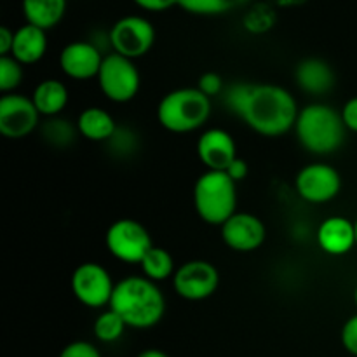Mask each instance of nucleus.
I'll use <instances>...</instances> for the list:
<instances>
[{
    "instance_id": "1",
    "label": "nucleus",
    "mask_w": 357,
    "mask_h": 357,
    "mask_svg": "<svg viewBox=\"0 0 357 357\" xmlns=\"http://www.w3.org/2000/svg\"><path fill=\"white\" fill-rule=\"evenodd\" d=\"M222 100L230 114L267 138H278L295 129L300 112L293 94L275 84H234L223 91Z\"/></svg>"
},
{
    "instance_id": "2",
    "label": "nucleus",
    "mask_w": 357,
    "mask_h": 357,
    "mask_svg": "<svg viewBox=\"0 0 357 357\" xmlns=\"http://www.w3.org/2000/svg\"><path fill=\"white\" fill-rule=\"evenodd\" d=\"M110 309L124 319L128 328L149 330L159 324L166 314V298L145 275H129L115 284Z\"/></svg>"
},
{
    "instance_id": "3",
    "label": "nucleus",
    "mask_w": 357,
    "mask_h": 357,
    "mask_svg": "<svg viewBox=\"0 0 357 357\" xmlns=\"http://www.w3.org/2000/svg\"><path fill=\"white\" fill-rule=\"evenodd\" d=\"M345 128L340 112L324 103H310L300 108L295 122V135L300 145L314 155L337 152L345 139Z\"/></svg>"
},
{
    "instance_id": "4",
    "label": "nucleus",
    "mask_w": 357,
    "mask_h": 357,
    "mask_svg": "<svg viewBox=\"0 0 357 357\" xmlns=\"http://www.w3.org/2000/svg\"><path fill=\"white\" fill-rule=\"evenodd\" d=\"M211 98L197 87H181L164 94L157 107V121L166 131L187 135L204 128L211 117Z\"/></svg>"
},
{
    "instance_id": "5",
    "label": "nucleus",
    "mask_w": 357,
    "mask_h": 357,
    "mask_svg": "<svg viewBox=\"0 0 357 357\" xmlns=\"http://www.w3.org/2000/svg\"><path fill=\"white\" fill-rule=\"evenodd\" d=\"M194 208L202 222L222 227L237 213V183L225 171H206L194 185Z\"/></svg>"
},
{
    "instance_id": "6",
    "label": "nucleus",
    "mask_w": 357,
    "mask_h": 357,
    "mask_svg": "<svg viewBox=\"0 0 357 357\" xmlns=\"http://www.w3.org/2000/svg\"><path fill=\"white\" fill-rule=\"evenodd\" d=\"M96 79L103 96L112 103H128L135 100L142 87V75L135 61L114 51L105 54Z\"/></svg>"
},
{
    "instance_id": "7",
    "label": "nucleus",
    "mask_w": 357,
    "mask_h": 357,
    "mask_svg": "<svg viewBox=\"0 0 357 357\" xmlns=\"http://www.w3.org/2000/svg\"><path fill=\"white\" fill-rule=\"evenodd\" d=\"M105 244L115 260L131 265L142 264L145 255L155 246L149 230L132 218H122L112 223L105 234Z\"/></svg>"
},
{
    "instance_id": "8",
    "label": "nucleus",
    "mask_w": 357,
    "mask_h": 357,
    "mask_svg": "<svg viewBox=\"0 0 357 357\" xmlns=\"http://www.w3.org/2000/svg\"><path fill=\"white\" fill-rule=\"evenodd\" d=\"M112 51L129 59L143 58L155 44V26L146 17L124 16L114 23L108 33Z\"/></svg>"
},
{
    "instance_id": "9",
    "label": "nucleus",
    "mask_w": 357,
    "mask_h": 357,
    "mask_svg": "<svg viewBox=\"0 0 357 357\" xmlns=\"http://www.w3.org/2000/svg\"><path fill=\"white\" fill-rule=\"evenodd\" d=\"M115 284L117 282H114L110 272L96 261L80 264L70 279L75 298L89 309L110 307Z\"/></svg>"
},
{
    "instance_id": "10",
    "label": "nucleus",
    "mask_w": 357,
    "mask_h": 357,
    "mask_svg": "<svg viewBox=\"0 0 357 357\" xmlns=\"http://www.w3.org/2000/svg\"><path fill=\"white\" fill-rule=\"evenodd\" d=\"M220 286L218 268L208 260H188L176 268L173 288L178 296L188 302H201L216 293Z\"/></svg>"
},
{
    "instance_id": "11",
    "label": "nucleus",
    "mask_w": 357,
    "mask_h": 357,
    "mask_svg": "<svg viewBox=\"0 0 357 357\" xmlns=\"http://www.w3.org/2000/svg\"><path fill=\"white\" fill-rule=\"evenodd\" d=\"M295 188L309 204H326L342 190V176L326 162H312L296 174Z\"/></svg>"
},
{
    "instance_id": "12",
    "label": "nucleus",
    "mask_w": 357,
    "mask_h": 357,
    "mask_svg": "<svg viewBox=\"0 0 357 357\" xmlns=\"http://www.w3.org/2000/svg\"><path fill=\"white\" fill-rule=\"evenodd\" d=\"M40 124V114L31 98L20 93L0 98V135L9 139H21L31 135Z\"/></svg>"
},
{
    "instance_id": "13",
    "label": "nucleus",
    "mask_w": 357,
    "mask_h": 357,
    "mask_svg": "<svg viewBox=\"0 0 357 357\" xmlns=\"http://www.w3.org/2000/svg\"><path fill=\"white\" fill-rule=\"evenodd\" d=\"M220 229L223 243L237 253L257 251L267 239L264 222L251 213H236Z\"/></svg>"
},
{
    "instance_id": "14",
    "label": "nucleus",
    "mask_w": 357,
    "mask_h": 357,
    "mask_svg": "<svg viewBox=\"0 0 357 357\" xmlns=\"http://www.w3.org/2000/svg\"><path fill=\"white\" fill-rule=\"evenodd\" d=\"M105 56L100 47L89 40H75L66 44L59 52V68L68 79L89 80L98 77Z\"/></svg>"
},
{
    "instance_id": "15",
    "label": "nucleus",
    "mask_w": 357,
    "mask_h": 357,
    "mask_svg": "<svg viewBox=\"0 0 357 357\" xmlns=\"http://www.w3.org/2000/svg\"><path fill=\"white\" fill-rule=\"evenodd\" d=\"M197 155L208 171H227L239 157L232 135L220 128L206 129L199 136Z\"/></svg>"
},
{
    "instance_id": "16",
    "label": "nucleus",
    "mask_w": 357,
    "mask_h": 357,
    "mask_svg": "<svg viewBox=\"0 0 357 357\" xmlns=\"http://www.w3.org/2000/svg\"><path fill=\"white\" fill-rule=\"evenodd\" d=\"M317 244L331 257H344L356 246L354 222L345 216H330L317 229Z\"/></svg>"
},
{
    "instance_id": "17",
    "label": "nucleus",
    "mask_w": 357,
    "mask_h": 357,
    "mask_svg": "<svg viewBox=\"0 0 357 357\" xmlns=\"http://www.w3.org/2000/svg\"><path fill=\"white\" fill-rule=\"evenodd\" d=\"M296 86L307 94L323 96L337 84V75L328 61L321 58H305L295 68Z\"/></svg>"
},
{
    "instance_id": "18",
    "label": "nucleus",
    "mask_w": 357,
    "mask_h": 357,
    "mask_svg": "<svg viewBox=\"0 0 357 357\" xmlns=\"http://www.w3.org/2000/svg\"><path fill=\"white\" fill-rule=\"evenodd\" d=\"M47 52V33L42 28L24 23L14 31L13 56L21 65H35Z\"/></svg>"
},
{
    "instance_id": "19",
    "label": "nucleus",
    "mask_w": 357,
    "mask_h": 357,
    "mask_svg": "<svg viewBox=\"0 0 357 357\" xmlns=\"http://www.w3.org/2000/svg\"><path fill=\"white\" fill-rule=\"evenodd\" d=\"M70 100L68 87L58 79H45L35 86L31 101L38 110L40 117H58L66 108Z\"/></svg>"
},
{
    "instance_id": "20",
    "label": "nucleus",
    "mask_w": 357,
    "mask_h": 357,
    "mask_svg": "<svg viewBox=\"0 0 357 357\" xmlns=\"http://www.w3.org/2000/svg\"><path fill=\"white\" fill-rule=\"evenodd\" d=\"M75 124L82 138L96 143H107L119 128L110 112L100 107L84 108Z\"/></svg>"
},
{
    "instance_id": "21",
    "label": "nucleus",
    "mask_w": 357,
    "mask_h": 357,
    "mask_svg": "<svg viewBox=\"0 0 357 357\" xmlns=\"http://www.w3.org/2000/svg\"><path fill=\"white\" fill-rule=\"evenodd\" d=\"M68 0H21V10L26 23L42 30H51L61 23Z\"/></svg>"
},
{
    "instance_id": "22",
    "label": "nucleus",
    "mask_w": 357,
    "mask_h": 357,
    "mask_svg": "<svg viewBox=\"0 0 357 357\" xmlns=\"http://www.w3.org/2000/svg\"><path fill=\"white\" fill-rule=\"evenodd\" d=\"M143 275L153 282H162L166 279L173 278L176 268H174V260L167 250L160 246H153L145 258L139 264Z\"/></svg>"
},
{
    "instance_id": "23",
    "label": "nucleus",
    "mask_w": 357,
    "mask_h": 357,
    "mask_svg": "<svg viewBox=\"0 0 357 357\" xmlns=\"http://www.w3.org/2000/svg\"><path fill=\"white\" fill-rule=\"evenodd\" d=\"M40 132L42 139L54 149H66L75 142L77 136H80L77 124L59 117V115L45 119V122H42L40 126Z\"/></svg>"
},
{
    "instance_id": "24",
    "label": "nucleus",
    "mask_w": 357,
    "mask_h": 357,
    "mask_svg": "<svg viewBox=\"0 0 357 357\" xmlns=\"http://www.w3.org/2000/svg\"><path fill=\"white\" fill-rule=\"evenodd\" d=\"M251 0H178V6L197 16H220L248 6Z\"/></svg>"
},
{
    "instance_id": "25",
    "label": "nucleus",
    "mask_w": 357,
    "mask_h": 357,
    "mask_svg": "<svg viewBox=\"0 0 357 357\" xmlns=\"http://www.w3.org/2000/svg\"><path fill=\"white\" fill-rule=\"evenodd\" d=\"M126 328H128V324L124 323V319L114 309L108 307L107 310H103L96 317L93 331L94 337L100 342H103V344H114V342H117L124 335Z\"/></svg>"
},
{
    "instance_id": "26",
    "label": "nucleus",
    "mask_w": 357,
    "mask_h": 357,
    "mask_svg": "<svg viewBox=\"0 0 357 357\" xmlns=\"http://www.w3.org/2000/svg\"><path fill=\"white\" fill-rule=\"evenodd\" d=\"M243 23L244 28H246L250 33H267V31L272 30V26L275 24V7L268 2L253 3V6L248 9V13L244 14Z\"/></svg>"
},
{
    "instance_id": "27",
    "label": "nucleus",
    "mask_w": 357,
    "mask_h": 357,
    "mask_svg": "<svg viewBox=\"0 0 357 357\" xmlns=\"http://www.w3.org/2000/svg\"><path fill=\"white\" fill-rule=\"evenodd\" d=\"M23 82V65L13 56H0V91L14 93Z\"/></svg>"
},
{
    "instance_id": "28",
    "label": "nucleus",
    "mask_w": 357,
    "mask_h": 357,
    "mask_svg": "<svg viewBox=\"0 0 357 357\" xmlns=\"http://www.w3.org/2000/svg\"><path fill=\"white\" fill-rule=\"evenodd\" d=\"M108 149L114 152V155L126 157L131 155L138 149V136L131 131L129 128H117L110 139L107 142Z\"/></svg>"
},
{
    "instance_id": "29",
    "label": "nucleus",
    "mask_w": 357,
    "mask_h": 357,
    "mask_svg": "<svg viewBox=\"0 0 357 357\" xmlns=\"http://www.w3.org/2000/svg\"><path fill=\"white\" fill-rule=\"evenodd\" d=\"M197 89L201 93H204L208 98L222 96L225 86H223V79L216 72H206L202 73L201 79H199Z\"/></svg>"
},
{
    "instance_id": "30",
    "label": "nucleus",
    "mask_w": 357,
    "mask_h": 357,
    "mask_svg": "<svg viewBox=\"0 0 357 357\" xmlns=\"http://www.w3.org/2000/svg\"><path fill=\"white\" fill-rule=\"evenodd\" d=\"M58 357H101V354L96 345L91 344V342L75 340L65 345Z\"/></svg>"
},
{
    "instance_id": "31",
    "label": "nucleus",
    "mask_w": 357,
    "mask_h": 357,
    "mask_svg": "<svg viewBox=\"0 0 357 357\" xmlns=\"http://www.w3.org/2000/svg\"><path fill=\"white\" fill-rule=\"evenodd\" d=\"M340 340L345 351L357 357V314L345 321L344 328H342Z\"/></svg>"
},
{
    "instance_id": "32",
    "label": "nucleus",
    "mask_w": 357,
    "mask_h": 357,
    "mask_svg": "<svg viewBox=\"0 0 357 357\" xmlns=\"http://www.w3.org/2000/svg\"><path fill=\"white\" fill-rule=\"evenodd\" d=\"M340 115L347 131L357 132V96L351 98V100L344 105V108L340 110Z\"/></svg>"
},
{
    "instance_id": "33",
    "label": "nucleus",
    "mask_w": 357,
    "mask_h": 357,
    "mask_svg": "<svg viewBox=\"0 0 357 357\" xmlns=\"http://www.w3.org/2000/svg\"><path fill=\"white\" fill-rule=\"evenodd\" d=\"M139 9L149 10V13H164L171 7L178 6V0H132Z\"/></svg>"
},
{
    "instance_id": "34",
    "label": "nucleus",
    "mask_w": 357,
    "mask_h": 357,
    "mask_svg": "<svg viewBox=\"0 0 357 357\" xmlns=\"http://www.w3.org/2000/svg\"><path fill=\"white\" fill-rule=\"evenodd\" d=\"M225 173L229 174V176L232 178L236 183H239V181L246 180L248 178V174H250V166H248L246 160L241 159V157H237V159L230 164L229 169H227Z\"/></svg>"
},
{
    "instance_id": "35",
    "label": "nucleus",
    "mask_w": 357,
    "mask_h": 357,
    "mask_svg": "<svg viewBox=\"0 0 357 357\" xmlns=\"http://www.w3.org/2000/svg\"><path fill=\"white\" fill-rule=\"evenodd\" d=\"M14 45V31L9 26L0 28V56H10Z\"/></svg>"
},
{
    "instance_id": "36",
    "label": "nucleus",
    "mask_w": 357,
    "mask_h": 357,
    "mask_svg": "<svg viewBox=\"0 0 357 357\" xmlns=\"http://www.w3.org/2000/svg\"><path fill=\"white\" fill-rule=\"evenodd\" d=\"M274 7H281V9H288V7H300L307 3L309 0H267Z\"/></svg>"
},
{
    "instance_id": "37",
    "label": "nucleus",
    "mask_w": 357,
    "mask_h": 357,
    "mask_svg": "<svg viewBox=\"0 0 357 357\" xmlns=\"http://www.w3.org/2000/svg\"><path fill=\"white\" fill-rule=\"evenodd\" d=\"M136 357H169L166 354V352L159 351V349H146V351L139 352Z\"/></svg>"
},
{
    "instance_id": "38",
    "label": "nucleus",
    "mask_w": 357,
    "mask_h": 357,
    "mask_svg": "<svg viewBox=\"0 0 357 357\" xmlns=\"http://www.w3.org/2000/svg\"><path fill=\"white\" fill-rule=\"evenodd\" d=\"M354 230H356V246H357V218L354 220Z\"/></svg>"
},
{
    "instance_id": "39",
    "label": "nucleus",
    "mask_w": 357,
    "mask_h": 357,
    "mask_svg": "<svg viewBox=\"0 0 357 357\" xmlns=\"http://www.w3.org/2000/svg\"><path fill=\"white\" fill-rule=\"evenodd\" d=\"M354 303H356V307H357V286H356V289H354Z\"/></svg>"
}]
</instances>
